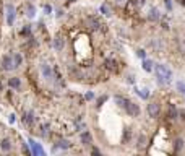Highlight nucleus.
I'll return each instance as SVG.
<instances>
[{"mask_svg":"<svg viewBox=\"0 0 185 156\" xmlns=\"http://www.w3.org/2000/svg\"><path fill=\"white\" fill-rule=\"evenodd\" d=\"M154 70H156V78H158L159 85H167L172 82V72L166 65H161L159 63V65L154 67Z\"/></svg>","mask_w":185,"mask_h":156,"instance_id":"nucleus-1","label":"nucleus"},{"mask_svg":"<svg viewBox=\"0 0 185 156\" xmlns=\"http://www.w3.org/2000/svg\"><path fill=\"white\" fill-rule=\"evenodd\" d=\"M146 112H148V115H149L151 119H158V117H159V114H161V107H159V104L156 102V101L148 102V104H146Z\"/></svg>","mask_w":185,"mask_h":156,"instance_id":"nucleus-2","label":"nucleus"},{"mask_svg":"<svg viewBox=\"0 0 185 156\" xmlns=\"http://www.w3.org/2000/svg\"><path fill=\"white\" fill-rule=\"evenodd\" d=\"M124 111H125L127 114H128L130 117H138V115L141 114L140 106H138L136 102H133V101H130V102H128V106H127V107L124 109Z\"/></svg>","mask_w":185,"mask_h":156,"instance_id":"nucleus-3","label":"nucleus"},{"mask_svg":"<svg viewBox=\"0 0 185 156\" xmlns=\"http://www.w3.org/2000/svg\"><path fill=\"white\" fill-rule=\"evenodd\" d=\"M5 10H7V25L8 26H13V23H15V16H16V13H15V7L11 3H7L5 5Z\"/></svg>","mask_w":185,"mask_h":156,"instance_id":"nucleus-4","label":"nucleus"},{"mask_svg":"<svg viewBox=\"0 0 185 156\" xmlns=\"http://www.w3.org/2000/svg\"><path fill=\"white\" fill-rule=\"evenodd\" d=\"M2 68H3L5 72H10L11 68H15L13 55H3V59H2Z\"/></svg>","mask_w":185,"mask_h":156,"instance_id":"nucleus-5","label":"nucleus"},{"mask_svg":"<svg viewBox=\"0 0 185 156\" xmlns=\"http://www.w3.org/2000/svg\"><path fill=\"white\" fill-rule=\"evenodd\" d=\"M104 68H107L109 72H117L119 70V63H117V60L115 59H106L104 60Z\"/></svg>","mask_w":185,"mask_h":156,"instance_id":"nucleus-6","label":"nucleus"},{"mask_svg":"<svg viewBox=\"0 0 185 156\" xmlns=\"http://www.w3.org/2000/svg\"><path fill=\"white\" fill-rule=\"evenodd\" d=\"M23 122H25L26 125H34V122H36V115H34V112L33 111H28V112H25L23 114Z\"/></svg>","mask_w":185,"mask_h":156,"instance_id":"nucleus-7","label":"nucleus"},{"mask_svg":"<svg viewBox=\"0 0 185 156\" xmlns=\"http://www.w3.org/2000/svg\"><path fill=\"white\" fill-rule=\"evenodd\" d=\"M30 146H31V153H33V154H41V156L45 154L44 150H42V146L39 145V143H36L34 140H31V138H30Z\"/></svg>","mask_w":185,"mask_h":156,"instance_id":"nucleus-8","label":"nucleus"},{"mask_svg":"<svg viewBox=\"0 0 185 156\" xmlns=\"http://www.w3.org/2000/svg\"><path fill=\"white\" fill-rule=\"evenodd\" d=\"M63 47H65V39L62 36H55L54 38V49L57 52H60V50H63Z\"/></svg>","mask_w":185,"mask_h":156,"instance_id":"nucleus-9","label":"nucleus"},{"mask_svg":"<svg viewBox=\"0 0 185 156\" xmlns=\"http://www.w3.org/2000/svg\"><path fill=\"white\" fill-rule=\"evenodd\" d=\"M41 73L44 75V78L50 80L52 77H54V72H52V68L47 65V63H41Z\"/></svg>","mask_w":185,"mask_h":156,"instance_id":"nucleus-10","label":"nucleus"},{"mask_svg":"<svg viewBox=\"0 0 185 156\" xmlns=\"http://www.w3.org/2000/svg\"><path fill=\"white\" fill-rule=\"evenodd\" d=\"M80 140H81V143H83V145L89 146L91 143H92V137H91V134H89L88 130H85L83 134H81V137H80Z\"/></svg>","mask_w":185,"mask_h":156,"instance_id":"nucleus-11","label":"nucleus"},{"mask_svg":"<svg viewBox=\"0 0 185 156\" xmlns=\"http://www.w3.org/2000/svg\"><path fill=\"white\" fill-rule=\"evenodd\" d=\"M148 20L149 21H158L161 20V11L158 8H151L149 10V13H148Z\"/></svg>","mask_w":185,"mask_h":156,"instance_id":"nucleus-12","label":"nucleus"},{"mask_svg":"<svg viewBox=\"0 0 185 156\" xmlns=\"http://www.w3.org/2000/svg\"><path fill=\"white\" fill-rule=\"evenodd\" d=\"M114 99H115V102H117L120 107H124V109H125L127 106H128V102H130V99H128V98H125V96H120V94H117V96L114 98Z\"/></svg>","mask_w":185,"mask_h":156,"instance_id":"nucleus-13","label":"nucleus"},{"mask_svg":"<svg viewBox=\"0 0 185 156\" xmlns=\"http://www.w3.org/2000/svg\"><path fill=\"white\" fill-rule=\"evenodd\" d=\"M8 86H10V88H13V90H20L21 88V80L18 77H11L8 80Z\"/></svg>","mask_w":185,"mask_h":156,"instance_id":"nucleus-14","label":"nucleus"},{"mask_svg":"<svg viewBox=\"0 0 185 156\" xmlns=\"http://www.w3.org/2000/svg\"><path fill=\"white\" fill-rule=\"evenodd\" d=\"M167 117H169L171 120H175L179 117V109L174 106V104H171L169 106V112H167Z\"/></svg>","mask_w":185,"mask_h":156,"instance_id":"nucleus-15","label":"nucleus"},{"mask_svg":"<svg viewBox=\"0 0 185 156\" xmlns=\"http://www.w3.org/2000/svg\"><path fill=\"white\" fill-rule=\"evenodd\" d=\"M72 145H70V142H68V140H59V142H57L55 143V146H54V151H55V150H68V148H70Z\"/></svg>","mask_w":185,"mask_h":156,"instance_id":"nucleus-16","label":"nucleus"},{"mask_svg":"<svg viewBox=\"0 0 185 156\" xmlns=\"http://www.w3.org/2000/svg\"><path fill=\"white\" fill-rule=\"evenodd\" d=\"M0 148H2V151H5V153L11 151V142L8 138H3V140L0 142Z\"/></svg>","mask_w":185,"mask_h":156,"instance_id":"nucleus-17","label":"nucleus"},{"mask_svg":"<svg viewBox=\"0 0 185 156\" xmlns=\"http://www.w3.org/2000/svg\"><path fill=\"white\" fill-rule=\"evenodd\" d=\"M154 63H153V60L151 59H143V70H146V72H153V67Z\"/></svg>","mask_w":185,"mask_h":156,"instance_id":"nucleus-18","label":"nucleus"},{"mask_svg":"<svg viewBox=\"0 0 185 156\" xmlns=\"http://www.w3.org/2000/svg\"><path fill=\"white\" fill-rule=\"evenodd\" d=\"M13 63H15V68L20 67L23 63V55L20 54V52H16V54H13Z\"/></svg>","mask_w":185,"mask_h":156,"instance_id":"nucleus-19","label":"nucleus"},{"mask_svg":"<svg viewBox=\"0 0 185 156\" xmlns=\"http://www.w3.org/2000/svg\"><path fill=\"white\" fill-rule=\"evenodd\" d=\"M146 142H148V138L144 137V135H140V137H138V145H136V148H138V150H143L144 146H146Z\"/></svg>","mask_w":185,"mask_h":156,"instance_id":"nucleus-20","label":"nucleus"},{"mask_svg":"<svg viewBox=\"0 0 185 156\" xmlns=\"http://www.w3.org/2000/svg\"><path fill=\"white\" fill-rule=\"evenodd\" d=\"M135 91L138 93V96H140V98H143V99H148V98L151 96L149 90H146V88H144V90H136V88H135Z\"/></svg>","mask_w":185,"mask_h":156,"instance_id":"nucleus-21","label":"nucleus"},{"mask_svg":"<svg viewBox=\"0 0 185 156\" xmlns=\"http://www.w3.org/2000/svg\"><path fill=\"white\" fill-rule=\"evenodd\" d=\"M182 148H183V140H182V138H177V140L174 142V151L179 153Z\"/></svg>","mask_w":185,"mask_h":156,"instance_id":"nucleus-22","label":"nucleus"},{"mask_svg":"<svg viewBox=\"0 0 185 156\" xmlns=\"http://www.w3.org/2000/svg\"><path fill=\"white\" fill-rule=\"evenodd\" d=\"M130 135H132V132H130L128 129H125V130H124V137H122V142H124V143H128V140H130Z\"/></svg>","mask_w":185,"mask_h":156,"instance_id":"nucleus-23","label":"nucleus"},{"mask_svg":"<svg viewBox=\"0 0 185 156\" xmlns=\"http://www.w3.org/2000/svg\"><path fill=\"white\" fill-rule=\"evenodd\" d=\"M21 36H25V38H30L31 36V26H25L21 30Z\"/></svg>","mask_w":185,"mask_h":156,"instance_id":"nucleus-24","label":"nucleus"},{"mask_svg":"<svg viewBox=\"0 0 185 156\" xmlns=\"http://www.w3.org/2000/svg\"><path fill=\"white\" fill-rule=\"evenodd\" d=\"M30 18H33L34 15H36V8H34V5H28V13H26Z\"/></svg>","mask_w":185,"mask_h":156,"instance_id":"nucleus-25","label":"nucleus"},{"mask_svg":"<svg viewBox=\"0 0 185 156\" xmlns=\"http://www.w3.org/2000/svg\"><path fill=\"white\" fill-rule=\"evenodd\" d=\"M101 11H102V13L106 15V16H111V8H109L106 3H104V5H101Z\"/></svg>","mask_w":185,"mask_h":156,"instance_id":"nucleus-26","label":"nucleus"},{"mask_svg":"<svg viewBox=\"0 0 185 156\" xmlns=\"http://www.w3.org/2000/svg\"><path fill=\"white\" fill-rule=\"evenodd\" d=\"M47 132H49V125H47V124L41 125V135H42V137H47Z\"/></svg>","mask_w":185,"mask_h":156,"instance_id":"nucleus-27","label":"nucleus"},{"mask_svg":"<svg viewBox=\"0 0 185 156\" xmlns=\"http://www.w3.org/2000/svg\"><path fill=\"white\" fill-rule=\"evenodd\" d=\"M136 55L140 57V59H146V52H144L143 49H138L136 50Z\"/></svg>","mask_w":185,"mask_h":156,"instance_id":"nucleus-28","label":"nucleus"},{"mask_svg":"<svg viewBox=\"0 0 185 156\" xmlns=\"http://www.w3.org/2000/svg\"><path fill=\"white\" fill-rule=\"evenodd\" d=\"M179 49H180V52H185V38L179 41Z\"/></svg>","mask_w":185,"mask_h":156,"instance_id":"nucleus-29","label":"nucleus"},{"mask_svg":"<svg viewBox=\"0 0 185 156\" xmlns=\"http://www.w3.org/2000/svg\"><path fill=\"white\" fill-rule=\"evenodd\" d=\"M175 86H177V90L180 91V93H185V85H183L182 82H179V83H177Z\"/></svg>","mask_w":185,"mask_h":156,"instance_id":"nucleus-30","label":"nucleus"},{"mask_svg":"<svg viewBox=\"0 0 185 156\" xmlns=\"http://www.w3.org/2000/svg\"><path fill=\"white\" fill-rule=\"evenodd\" d=\"M104 101H107V96H101L99 99H97V107L102 106V102H104Z\"/></svg>","mask_w":185,"mask_h":156,"instance_id":"nucleus-31","label":"nucleus"},{"mask_svg":"<svg viewBox=\"0 0 185 156\" xmlns=\"http://www.w3.org/2000/svg\"><path fill=\"white\" fill-rule=\"evenodd\" d=\"M44 11H45V15H50L52 13V7H50V5H44Z\"/></svg>","mask_w":185,"mask_h":156,"instance_id":"nucleus-32","label":"nucleus"},{"mask_svg":"<svg viewBox=\"0 0 185 156\" xmlns=\"http://www.w3.org/2000/svg\"><path fill=\"white\" fill-rule=\"evenodd\" d=\"M164 3H166V8L171 11L172 10V2H171V0H164Z\"/></svg>","mask_w":185,"mask_h":156,"instance_id":"nucleus-33","label":"nucleus"},{"mask_svg":"<svg viewBox=\"0 0 185 156\" xmlns=\"http://www.w3.org/2000/svg\"><path fill=\"white\" fill-rule=\"evenodd\" d=\"M179 117H180V120L185 122V111H179Z\"/></svg>","mask_w":185,"mask_h":156,"instance_id":"nucleus-34","label":"nucleus"},{"mask_svg":"<svg viewBox=\"0 0 185 156\" xmlns=\"http://www.w3.org/2000/svg\"><path fill=\"white\" fill-rule=\"evenodd\" d=\"M85 98L89 101V99H92V98H94V94H92V93H86V96H85Z\"/></svg>","mask_w":185,"mask_h":156,"instance_id":"nucleus-35","label":"nucleus"},{"mask_svg":"<svg viewBox=\"0 0 185 156\" xmlns=\"http://www.w3.org/2000/svg\"><path fill=\"white\" fill-rule=\"evenodd\" d=\"M8 122H10V124H13V122H15V115H13V114H11L10 117H8Z\"/></svg>","mask_w":185,"mask_h":156,"instance_id":"nucleus-36","label":"nucleus"},{"mask_svg":"<svg viewBox=\"0 0 185 156\" xmlns=\"http://www.w3.org/2000/svg\"><path fill=\"white\" fill-rule=\"evenodd\" d=\"M62 15H63V11H62V10H59V11H57V18H60Z\"/></svg>","mask_w":185,"mask_h":156,"instance_id":"nucleus-37","label":"nucleus"},{"mask_svg":"<svg viewBox=\"0 0 185 156\" xmlns=\"http://www.w3.org/2000/svg\"><path fill=\"white\" fill-rule=\"evenodd\" d=\"M125 2V0H117V3H124Z\"/></svg>","mask_w":185,"mask_h":156,"instance_id":"nucleus-38","label":"nucleus"},{"mask_svg":"<svg viewBox=\"0 0 185 156\" xmlns=\"http://www.w3.org/2000/svg\"><path fill=\"white\" fill-rule=\"evenodd\" d=\"M179 2H180L182 5H185V0H179Z\"/></svg>","mask_w":185,"mask_h":156,"instance_id":"nucleus-39","label":"nucleus"},{"mask_svg":"<svg viewBox=\"0 0 185 156\" xmlns=\"http://www.w3.org/2000/svg\"><path fill=\"white\" fill-rule=\"evenodd\" d=\"M70 2H75V0H70Z\"/></svg>","mask_w":185,"mask_h":156,"instance_id":"nucleus-40","label":"nucleus"}]
</instances>
